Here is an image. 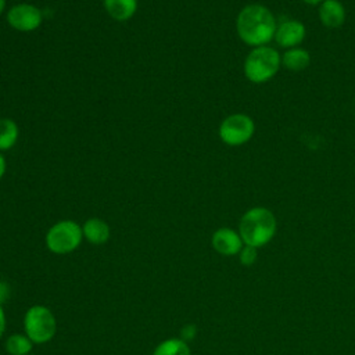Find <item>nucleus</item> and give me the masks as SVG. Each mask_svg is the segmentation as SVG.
<instances>
[{
	"instance_id": "f257e3e1",
	"label": "nucleus",
	"mask_w": 355,
	"mask_h": 355,
	"mask_svg": "<svg viewBox=\"0 0 355 355\" xmlns=\"http://www.w3.org/2000/svg\"><path fill=\"white\" fill-rule=\"evenodd\" d=\"M277 28L273 12L262 4H248L243 7L236 18L239 37L248 46H266Z\"/></svg>"
},
{
	"instance_id": "f03ea898",
	"label": "nucleus",
	"mask_w": 355,
	"mask_h": 355,
	"mask_svg": "<svg viewBox=\"0 0 355 355\" xmlns=\"http://www.w3.org/2000/svg\"><path fill=\"white\" fill-rule=\"evenodd\" d=\"M277 229L276 216L265 207L248 209L240 219L239 234L245 245L259 248L268 244Z\"/></svg>"
},
{
	"instance_id": "7ed1b4c3",
	"label": "nucleus",
	"mask_w": 355,
	"mask_h": 355,
	"mask_svg": "<svg viewBox=\"0 0 355 355\" xmlns=\"http://www.w3.org/2000/svg\"><path fill=\"white\" fill-rule=\"evenodd\" d=\"M282 65V55L270 46L254 47L244 61V75L252 83H263L272 79Z\"/></svg>"
},
{
	"instance_id": "20e7f679",
	"label": "nucleus",
	"mask_w": 355,
	"mask_h": 355,
	"mask_svg": "<svg viewBox=\"0 0 355 355\" xmlns=\"http://www.w3.org/2000/svg\"><path fill=\"white\" fill-rule=\"evenodd\" d=\"M83 240L82 226L71 219L55 222L46 233L44 243L50 252L55 255H67L73 252Z\"/></svg>"
},
{
	"instance_id": "39448f33",
	"label": "nucleus",
	"mask_w": 355,
	"mask_h": 355,
	"mask_svg": "<svg viewBox=\"0 0 355 355\" xmlns=\"http://www.w3.org/2000/svg\"><path fill=\"white\" fill-rule=\"evenodd\" d=\"M24 333L33 344H46L55 336L57 320L46 305H32L22 319Z\"/></svg>"
},
{
	"instance_id": "423d86ee",
	"label": "nucleus",
	"mask_w": 355,
	"mask_h": 355,
	"mask_svg": "<svg viewBox=\"0 0 355 355\" xmlns=\"http://www.w3.org/2000/svg\"><path fill=\"white\" fill-rule=\"evenodd\" d=\"M219 137L227 146H241L251 140L255 133V123L247 114H232L219 125Z\"/></svg>"
},
{
	"instance_id": "0eeeda50",
	"label": "nucleus",
	"mask_w": 355,
	"mask_h": 355,
	"mask_svg": "<svg viewBox=\"0 0 355 355\" xmlns=\"http://www.w3.org/2000/svg\"><path fill=\"white\" fill-rule=\"evenodd\" d=\"M7 22L15 31L32 32L42 25L43 14L40 8L33 4L19 3L7 11Z\"/></svg>"
},
{
	"instance_id": "6e6552de",
	"label": "nucleus",
	"mask_w": 355,
	"mask_h": 355,
	"mask_svg": "<svg viewBox=\"0 0 355 355\" xmlns=\"http://www.w3.org/2000/svg\"><path fill=\"white\" fill-rule=\"evenodd\" d=\"M305 25L297 19H286L280 22L275 32V40L280 47L293 49L297 47L305 39Z\"/></svg>"
},
{
	"instance_id": "1a4fd4ad",
	"label": "nucleus",
	"mask_w": 355,
	"mask_h": 355,
	"mask_svg": "<svg viewBox=\"0 0 355 355\" xmlns=\"http://www.w3.org/2000/svg\"><path fill=\"white\" fill-rule=\"evenodd\" d=\"M211 245L218 254L223 257H232L240 252L244 243L239 232L230 227H220L214 232L211 237Z\"/></svg>"
},
{
	"instance_id": "9d476101",
	"label": "nucleus",
	"mask_w": 355,
	"mask_h": 355,
	"mask_svg": "<svg viewBox=\"0 0 355 355\" xmlns=\"http://www.w3.org/2000/svg\"><path fill=\"white\" fill-rule=\"evenodd\" d=\"M319 19L329 28H340L345 22V8L340 0H323L319 4Z\"/></svg>"
},
{
	"instance_id": "9b49d317",
	"label": "nucleus",
	"mask_w": 355,
	"mask_h": 355,
	"mask_svg": "<svg viewBox=\"0 0 355 355\" xmlns=\"http://www.w3.org/2000/svg\"><path fill=\"white\" fill-rule=\"evenodd\" d=\"M83 239L93 245L105 244L111 236L108 223L101 218H89L82 225Z\"/></svg>"
},
{
	"instance_id": "f8f14e48",
	"label": "nucleus",
	"mask_w": 355,
	"mask_h": 355,
	"mask_svg": "<svg viewBox=\"0 0 355 355\" xmlns=\"http://www.w3.org/2000/svg\"><path fill=\"white\" fill-rule=\"evenodd\" d=\"M107 14L119 22L130 19L137 11V0H103Z\"/></svg>"
},
{
	"instance_id": "ddd939ff",
	"label": "nucleus",
	"mask_w": 355,
	"mask_h": 355,
	"mask_svg": "<svg viewBox=\"0 0 355 355\" xmlns=\"http://www.w3.org/2000/svg\"><path fill=\"white\" fill-rule=\"evenodd\" d=\"M311 64V55L305 49H287L282 55V65L293 72H300Z\"/></svg>"
},
{
	"instance_id": "4468645a",
	"label": "nucleus",
	"mask_w": 355,
	"mask_h": 355,
	"mask_svg": "<svg viewBox=\"0 0 355 355\" xmlns=\"http://www.w3.org/2000/svg\"><path fill=\"white\" fill-rule=\"evenodd\" d=\"M153 355H191V351L187 341L180 337H171L157 344Z\"/></svg>"
},
{
	"instance_id": "2eb2a0df",
	"label": "nucleus",
	"mask_w": 355,
	"mask_h": 355,
	"mask_svg": "<svg viewBox=\"0 0 355 355\" xmlns=\"http://www.w3.org/2000/svg\"><path fill=\"white\" fill-rule=\"evenodd\" d=\"M19 129L14 119L1 118L0 119V151L11 150L18 140Z\"/></svg>"
},
{
	"instance_id": "dca6fc26",
	"label": "nucleus",
	"mask_w": 355,
	"mask_h": 355,
	"mask_svg": "<svg viewBox=\"0 0 355 355\" xmlns=\"http://www.w3.org/2000/svg\"><path fill=\"white\" fill-rule=\"evenodd\" d=\"M4 348L8 355H29L33 343L25 333H14L6 338Z\"/></svg>"
},
{
	"instance_id": "f3484780",
	"label": "nucleus",
	"mask_w": 355,
	"mask_h": 355,
	"mask_svg": "<svg viewBox=\"0 0 355 355\" xmlns=\"http://www.w3.org/2000/svg\"><path fill=\"white\" fill-rule=\"evenodd\" d=\"M239 259H240L241 265L251 266L257 261V248L244 244L239 252Z\"/></svg>"
},
{
	"instance_id": "a211bd4d",
	"label": "nucleus",
	"mask_w": 355,
	"mask_h": 355,
	"mask_svg": "<svg viewBox=\"0 0 355 355\" xmlns=\"http://www.w3.org/2000/svg\"><path fill=\"white\" fill-rule=\"evenodd\" d=\"M10 295V286L6 282H0V305H3Z\"/></svg>"
},
{
	"instance_id": "6ab92c4d",
	"label": "nucleus",
	"mask_w": 355,
	"mask_h": 355,
	"mask_svg": "<svg viewBox=\"0 0 355 355\" xmlns=\"http://www.w3.org/2000/svg\"><path fill=\"white\" fill-rule=\"evenodd\" d=\"M194 334H196L194 326L193 324H187V326H184L182 329V337L180 338H183L184 341H189V340H191L194 337Z\"/></svg>"
},
{
	"instance_id": "aec40b11",
	"label": "nucleus",
	"mask_w": 355,
	"mask_h": 355,
	"mask_svg": "<svg viewBox=\"0 0 355 355\" xmlns=\"http://www.w3.org/2000/svg\"><path fill=\"white\" fill-rule=\"evenodd\" d=\"M7 329V318H6V312L3 305H0V338L4 336Z\"/></svg>"
},
{
	"instance_id": "412c9836",
	"label": "nucleus",
	"mask_w": 355,
	"mask_h": 355,
	"mask_svg": "<svg viewBox=\"0 0 355 355\" xmlns=\"http://www.w3.org/2000/svg\"><path fill=\"white\" fill-rule=\"evenodd\" d=\"M6 169H7V164H6V158L3 155V153L0 151V180L3 179L4 173H6Z\"/></svg>"
},
{
	"instance_id": "4be33fe9",
	"label": "nucleus",
	"mask_w": 355,
	"mask_h": 355,
	"mask_svg": "<svg viewBox=\"0 0 355 355\" xmlns=\"http://www.w3.org/2000/svg\"><path fill=\"white\" fill-rule=\"evenodd\" d=\"M301 1H304L308 6H319L323 0H301Z\"/></svg>"
},
{
	"instance_id": "5701e85b",
	"label": "nucleus",
	"mask_w": 355,
	"mask_h": 355,
	"mask_svg": "<svg viewBox=\"0 0 355 355\" xmlns=\"http://www.w3.org/2000/svg\"><path fill=\"white\" fill-rule=\"evenodd\" d=\"M6 10V0H0V15L4 12Z\"/></svg>"
},
{
	"instance_id": "b1692460",
	"label": "nucleus",
	"mask_w": 355,
	"mask_h": 355,
	"mask_svg": "<svg viewBox=\"0 0 355 355\" xmlns=\"http://www.w3.org/2000/svg\"><path fill=\"white\" fill-rule=\"evenodd\" d=\"M29 355H31V354H29Z\"/></svg>"
}]
</instances>
